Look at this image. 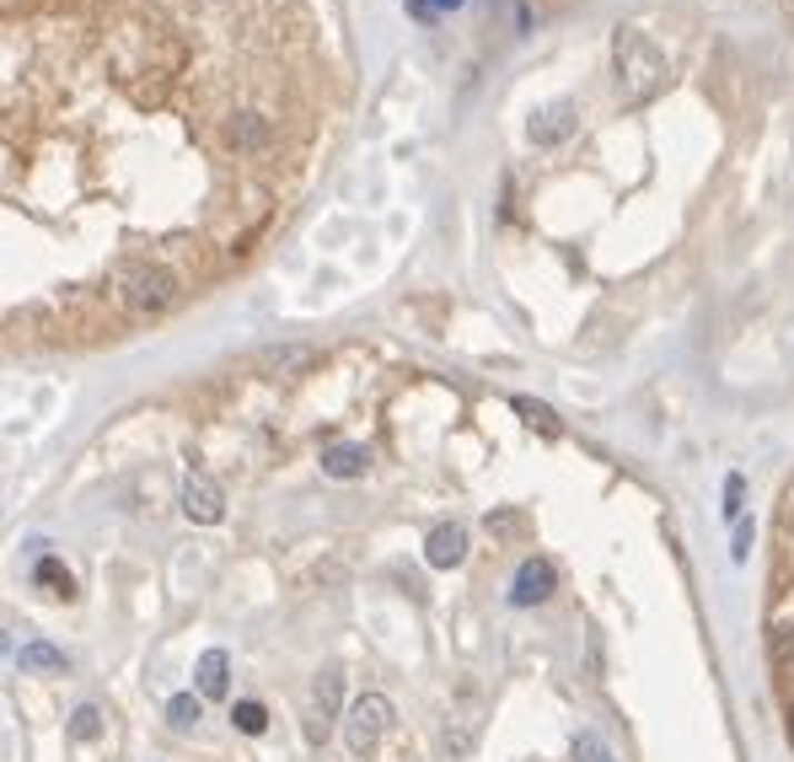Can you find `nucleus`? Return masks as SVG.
I'll return each mask as SVG.
<instances>
[{"mask_svg":"<svg viewBox=\"0 0 794 762\" xmlns=\"http://www.w3.org/2000/svg\"><path fill=\"white\" fill-rule=\"evenodd\" d=\"M113 296H119V306L129 317H161L167 306L178 301V275H172L167 264H146V258H140V264L119 269Z\"/></svg>","mask_w":794,"mask_h":762,"instance_id":"f257e3e1","label":"nucleus"},{"mask_svg":"<svg viewBox=\"0 0 794 762\" xmlns=\"http://www.w3.org/2000/svg\"><path fill=\"white\" fill-rule=\"evenodd\" d=\"M612 55H617V81H623V92L634 97V102L649 97V92H661V81H666V60H661V49H655L639 28H617Z\"/></svg>","mask_w":794,"mask_h":762,"instance_id":"f03ea898","label":"nucleus"},{"mask_svg":"<svg viewBox=\"0 0 794 762\" xmlns=\"http://www.w3.org/2000/svg\"><path fill=\"white\" fill-rule=\"evenodd\" d=\"M338 714H344V671L338 666H322L311 676V693H306V741L311 746H322L328 735H334Z\"/></svg>","mask_w":794,"mask_h":762,"instance_id":"7ed1b4c3","label":"nucleus"},{"mask_svg":"<svg viewBox=\"0 0 794 762\" xmlns=\"http://www.w3.org/2000/svg\"><path fill=\"white\" fill-rule=\"evenodd\" d=\"M387 725H393V703L381 699V693H360V699L349 703V714H344V746L355 758H370L376 741L387 735Z\"/></svg>","mask_w":794,"mask_h":762,"instance_id":"20e7f679","label":"nucleus"},{"mask_svg":"<svg viewBox=\"0 0 794 762\" xmlns=\"http://www.w3.org/2000/svg\"><path fill=\"white\" fill-rule=\"evenodd\" d=\"M178 505L193 526H220L226 521V488L205 478V473H183V488H178Z\"/></svg>","mask_w":794,"mask_h":762,"instance_id":"39448f33","label":"nucleus"},{"mask_svg":"<svg viewBox=\"0 0 794 762\" xmlns=\"http://www.w3.org/2000/svg\"><path fill=\"white\" fill-rule=\"evenodd\" d=\"M252 366L264 370V376H275V382H290V376H301L306 366H317V349H311V344H269V349H258Z\"/></svg>","mask_w":794,"mask_h":762,"instance_id":"423d86ee","label":"nucleus"},{"mask_svg":"<svg viewBox=\"0 0 794 762\" xmlns=\"http://www.w3.org/2000/svg\"><path fill=\"white\" fill-rule=\"evenodd\" d=\"M553 585H558V575H553L548 558H526L516 570V585H510V602L516 607H537V602H548Z\"/></svg>","mask_w":794,"mask_h":762,"instance_id":"0eeeda50","label":"nucleus"},{"mask_svg":"<svg viewBox=\"0 0 794 762\" xmlns=\"http://www.w3.org/2000/svg\"><path fill=\"white\" fill-rule=\"evenodd\" d=\"M231 693V655L226 650H205L193 666V699H226Z\"/></svg>","mask_w":794,"mask_h":762,"instance_id":"6e6552de","label":"nucleus"},{"mask_svg":"<svg viewBox=\"0 0 794 762\" xmlns=\"http://www.w3.org/2000/svg\"><path fill=\"white\" fill-rule=\"evenodd\" d=\"M425 553H429V564H435V570H457L461 558H467V526H457V521L435 526V532H429V543H425Z\"/></svg>","mask_w":794,"mask_h":762,"instance_id":"1a4fd4ad","label":"nucleus"},{"mask_svg":"<svg viewBox=\"0 0 794 762\" xmlns=\"http://www.w3.org/2000/svg\"><path fill=\"white\" fill-rule=\"evenodd\" d=\"M17 666L28 671V676H64L70 671V655H64L60 644H49V640H32L17 650Z\"/></svg>","mask_w":794,"mask_h":762,"instance_id":"9d476101","label":"nucleus"},{"mask_svg":"<svg viewBox=\"0 0 794 762\" xmlns=\"http://www.w3.org/2000/svg\"><path fill=\"white\" fill-rule=\"evenodd\" d=\"M532 146H558V140H569L575 135V108L569 102H553V108H543L537 119H532Z\"/></svg>","mask_w":794,"mask_h":762,"instance_id":"9b49d317","label":"nucleus"},{"mask_svg":"<svg viewBox=\"0 0 794 762\" xmlns=\"http://www.w3.org/2000/svg\"><path fill=\"white\" fill-rule=\"evenodd\" d=\"M366 467H370L366 446H328V452H322V473H328V478H360Z\"/></svg>","mask_w":794,"mask_h":762,"instance_id":"f8f14e48","label":"nucleus"},{"mask_svg":"<svg viewBox=\"0 0 794 762\" xmlns=\"http://www.w3.org/2000/svg\"><path fill=\"white\" fill-rule=\"evenodd\" d=\"M32 580H38V585H43L49 596H60V602H70V596H76V575L64 570V564L54 558V553H43V558H38V570H32Z\"/></svg>","mask_w":794,"mask_h":762,"instance_id":"ddd939ff","label":"nucleus"},{"mask_svg":"<svg viewBox=\"0 0 794 762\" xmlns=\"http://www.w3.org/2000/svg\"><path fill=\"white\" fill-rule=\"evenodd\" d=\"M269 140V123L258 119V113H237L231 119V146H242V151H258Z\"/></svg>","mask_w":794,"mask_h":762,"instance_id":"4468645a","label":"nucleus"},{"mask_svg":"<svg viewBox=\"0 0 794 762\" xmlns=\"http://www.w3.org/2000/svg\"><path fill=\"white\" fill-rule=\"evenodd\" d=\"M231 725H237L242 735H264V731H269V709H264L258 699L231 703Z\"/></svg>","mask_w":794,"mask_h":762,"instance_id":"2eb2a0df","label":"nucleus"},{"mask_svg":"<svg viewBox=\"0 0 794 762\" xmlns=\"http://www.w3.org/2000/svg\"><path fill=\"white\" fill-rule=\"evenodd\" d=\"M70 735H76V741H97V735H102V709H97V703H81V709L70 714Z\"/></svg>","mask_w":794,"mask_h":762,"instance_id":"dca6fc26","label":"nucleus"},{"mask_svg":"<svg viewBox=\"0 0 794 762\" xmlns=\"http://www.w3.org/2000/svg\"><path fill=\"white\" fill-rule=\"evenodd\" d=\"M167 720H172V731H193V725H199V699H193V693H178V699L167 703Z\"/></svg>","mask_w":794,"mask_h":762,"instance_id":"f3484780","label":"nucleus"},{"mask_svg":"<svg viewBox=\"0 0 794 762\" xmlns=\"http://www.w3.org/2000/svg\"><path fill=\"white\" fill-rule=\"evenodd\" d=\"M516 414H526V419L543 429V435H558V419H553V408H543V403H532V397H516Z\"/></svg>","mask_w":794,"mask_h":762,"instance_id":"a211bd4d","label":"nucleus"},{"mask_svg":"<svg viewBox=\"0 0 794 762\" xmlns=\"http://www.w3.org/2000/svg\"><path fill=\"white\" fill-rule=\"evenodd\" d=\"M575 752H580L585 762H612V758H607V746H602L596 735H580V741H575Z\"/></svg>","mask_w":794,"mask_h":762,"instance_id":"6ab92c4d","label":"nucleus"},{"mask_svg":"<svg viewBox=\"0 0 794 762\" xmlns=\"http://www.w3.org/2000/svg\"><path fill=\"white\" fill-rule=\"evenodd\" d=\"M0 650H11V640H6V629H0Z\"/></svg>","mask_w":794,"mask_h":762,"instance_id":"aec40b11","label":"nucleus"}]
</instances>
